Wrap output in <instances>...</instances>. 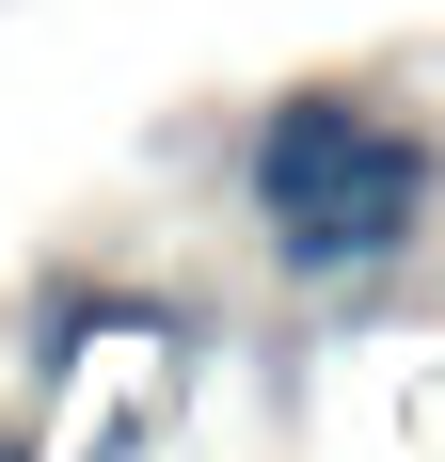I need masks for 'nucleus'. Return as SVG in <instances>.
Here are the masks:
<instances>
[{
	"label": "nucleus",
	"instance_id": "obj_1",
	"mask_svg": "<svg viewBox=\"0 0 445 462\" xmlns=\"http://www.w3.org/2000/svg\"><path fill=\"white\" fill-rule=\"evenodd\" d=\"M413 224H430V143L366 112V143H350V176L318 191L303 224H270V255H286L303 287H334V272H382V255H398Z\"/></svg>",
	"mask_w": 445,
	"mask_h": 462
},
{
	"label": "nucleus",
	"instance_id": "obj_2",
	"mask_svg": "<svg viewBox=\"0 0 445 462\" xmlns=\"http://www.w3.org/2000/svg\"><path fill=\"white\" fill-rule=\"evenodd\" d=\"M350 143H366V96H350V80H303V96H270V112H255V160H239V176H255L270 224H303L318 191L350 176Z\"/></svg>",
	"mask_w": 445,
	"mask_h": 462
},
{
	"label": "nucleus",
	"instance_id": "obj_3",
	"mask_svg": "<svg viewBox=\"0 0 445 462\" xmlns=\"http://www.w3.org/2000/svg\"><path fill=\"white\" fill-rule=\"evenodd\" d=\"M430 415H445V399H430Z\"/></svg>",
	"mask_w": 445,
	"mask_h": 462
}]
</instances>
